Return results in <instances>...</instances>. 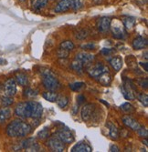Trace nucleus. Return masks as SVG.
I'll use <instances>...</instances> for the list:
<instances>
[{
    "mask_svg": "<svg viewBox=\"0 0 148 152\" xmlns=\"http://www.w3.org/2000/svg\"><path fill=\"white\" fill-rule=\"evenodd\" d=\"M12 116V111L10 107H4L0 108V124H3L6 121H7Z\"/></svg>",
    "mask_w": 148,
    "mask_h": 152,
    "instance_id": "dca6fc26",
    "label": "nucleus"
},
{
    "mask_svg": "<svg viewBox=\"0 0 148 152\" xmlns=\"http://www.w3.org/2000/svg\"><path fill=\"white\" fill-rule=\"evenodd\" d=\"M18 1H20V2H24V1H26V0H18Z\"/></svg>",
    "mask_w": 148,
    "mask_h": 152,
    "instance_id": "09e8293b",
    "label": "nucleus"
},
{
    "mask_svg": "<svg viewBox=\"0 0 148 152\" xmlns=\"http://www.w3.org/2000/svg\"><path fill=\"white\" fill-rule=\"evenodd\" d=\"M134 89L135 88L133 87V84L129 80H127L124 84L121 87V90H122L124 96L128 100H133V99H134V98H135V96H134V94L133 92Z\"/></svg>",
    "mask_w": 148,
    "mask_h": 152,
    "instance_id": "423d86ee",
    "label": "nucleus"
},
{
    "mask_svg": "<svg viewBox=\"0 0 148 152\" xmlns=\"http://www.w3.org/2000/svg\"><path fill=\"white\" fill-rule=\"evenodd\" d=\"M84 100H85V96H84L83 95H79V96H78L77 101H78V103H79V104L83 103V102H84Z\"/></svg>",
    "mask_w": 148,
    "mask_h": 152,
    "instance_id": "37998d69",
    "label": "nucleus"
},
{
    "mask_svg": "<svg viewBox=\"0 0 148 152\" xmlns=\"http://www.w3.org/2000/svg\"><path fill=\"white\" fill-rule=\"evenodd\" d=\"M112 33L113 37L116 39H124L127 36L125 29L123 26H114L112 27Z\"/></svg>",
    "mask_w": 148,
    "mask_h": 152,
    "instance_id": "ddd939ff",
    "label": "nucleus"
},
{
    "mask_svg": "<svg viewBox=\"0 0 148 152\" xmlns=\"http://www.w3.org/2000/svg\"><path fill=\"white\" fill-rule=\"evenodd\" d=\"M57 137L59 139L66 144H70L74 141V136L69 129H60V131L57 132Z\"/></svg>",
    "mask_w": 148,
    "mask_h": 152,
    "instance_id": "1a4fd4ad",
    "label": "nucleus"
},
{
    "mask_svg": "<svg viewBox=\"0 0 148 152\" xmlns=\"http://www.w3.org/2000/svg\"><path fill=\"white\" fill-rule=\"evenodd\" d=\"M32 131V127L29 123L20 119L11 121L6 129V133L9 137H24L29 136Z\"/></svg>",
    "mask_w": 148,
    "mask_h": 152,
    "instance_id": "f03ea898",
    "label": "nucleus"
},
{
    "mask_svg": "<svg viewBox=\"0 0 148 152\" xmlns=\"http://www.w3.org/2000/svg\"><path fill=\"white\" fill-rule=\"evenodd\" d=\"M49 129L48 128H44L38 133V137L39 140H46L47 137H49Z\"/></svg>",
    "mask_w": 148,
    "mask_h": 152,
    "instance_id": "2f4dec72",
    "label": "nucleus"
},
{
    "mask_svg": "<svg viewBox=\"0 0 148 152\" xmlns=\"http://www.w3.org/2000/svg\"><path fill=\"white\" fill-rule=\"evenodd\" d=\"M109 63L115 71H119L123 66V59L121 57H113Z\"/></svg>",
    "mask_w": 148,
    "mask_h": 152,
    "instance_id": "aec40b11",
    "label": "nucleus"
},
{
    "mask_svg": "<svg viewBox=\"0 0 148 152\" xmlns=\"http://www.w3.org/2000/svg\"><path fill=\"white\" fill-rule=\"evenodd\" d=\"M84 86H85V84L83 82H74V83H71V84L69 85L70 88L72 91H80Z\"/></svg>",
    "mask_w": 148,
    "mask_h": 152,
    "instance_id": "cd10ccee",
    "label": "nucleus"
},
{
    "mask_svg": "<svg viewBox=\"0 0 148 152\" xmlns=\"http://www.w3.org/2000/svg\"><path fill=\"white\" fill-rule=\"evenodd\" d=\"M122 21H123V24L125 26L126 29H132L136 23V19L132 17H124L122 19Z\"/></svg>",
    "mask_w": 148,
    "mask_h": 152,
    "instance_id": "4be33fe9",
    "label": "nucleus"
},
{
    "mask_svg": "<svg viewBox=\"0 0 148 152\" xmlns=\"http://www.w3.org/2000/svg\"><path fill=\"white\" fill-rule=\"evenodd\" d=\"M110 151H112V152H119L120 151V148L117 147L116 145H112L110 147Z\"/></svg>",
    "mask_w": 148,
    "mask_h": 152,
    "instance_id": "c03bdc74",
    "label": "nucleus"
},
{
    "mask_svg": "<svg viewBox=\"0 0 148 152\" xmlns=\"http://www.w3.org/2000/svg\"><path fill=\"white\" fill-rule=\"evenodd\" d=\"M14 102V99H13V96H5L1 99V104L3 107H9L13 104Z\"/></svg>",
    "mask_w": 148,
    "mask_h": 152,
    "instance_id": "c756f323",
    "label": "nucleus"
},
{
    "mask_svg": "<svg viewBox=\"0 0 148 152\" xmlns=\"http://www.w3.org/2000/svg\"><path fill=\"white\" fill-rule=\"evenodd\" d=\"M97 80L101 83L102 86H109L112 82V75L110 74L109 71L103 72L102 75L99 76Z\"/></svg>",
    "mask_w": 148,
    "mask_h": 152,
    "instance_id": "6ab92c4d",
    "label": "nucleus"
},
{
    "mask_svg": "<svg viewBox=\"0 0 148 152\" xmlns=\"http://www.w3.org/2000/svg\"><path fill=\"white\" fill-rule=\"evenodd\" d=\"M121 108H122L124 112H127V113L134 111V107H133V105L130 104V103H127V102L121 105Z\"/></svg>",
    "mask_w": 148,
    "mask_h": 152,
    "instance_id": "72a5a7b5",
    "label": "nucleus"
},
{
    "mask_svg": "<svg viewBox=\"0 0 148 152\" xmlns=\"http://www.w3.org/2000/svg\"><path fill=\"white\" fill-rule=\"evenodd\" d=\"M15 115L20 118H39L43 113V107L37 101L21 102L15 107Z\"/></svg>",
    "mask_w": 148,
    "mask_h": 152,
    "instance_id": "f257e3e1",
    "label": "nucleus"
},
{
    "mask_svg": "<svg viewBox=\"0 0 148 152\" xmlns=\"http://www.w3.org/2000/svg\"><path fill=\"white\" fill-rule=\"evenodd\" d=\"M74 48H75L74 43L71 40H66V41H63V42L60 43V48H63L65 50L71 51V50H73Z\"/></svg>",
    "mask_w": 148,
    "mask_h": 152,
    "instance_id": "a878e982",
    "label": "nucleus"
},
{
    "mask_svg": "<svg viewBox=\"0 0 148 152\" xmlns=\"http://www.w3.org/2000/svg\"><path fill=\"white\" fill-rule=\"evenodd\" d=\"M140 65L143 66V68H144V71H146V72H147V70H148V63H147V62H144V63L141 62V63H140Z\"/></svg>",
    "mask_w": 148,
    "mask_h": 152,
    "instance_id": "a18cd8bd",
    "label": "nucleus"
},
{
    "mask_svg": "<svg viewBox=\"0 0 148 152\" xmlns=\"http://www.w3.org/2000/svg\"><path fill=\"white\" fill-rule=\"evenodd\" d=\"M94 58H95V57H94L93 55H91V54L82 52V53H78L76 55L75 59L76 60H79L80 62H82L84 64V63H90V62L93 61Z\"/></svg>",
    "mask_w": 148,
    "mask_h": 152,
    "instance_id": "2eb2a0df",
    "label": "nucleus"
},
{
    "mask_svg": "<svg viewBox=\"0 0 148 152\" xmlns=\"http://www.w3.org/2000/svg\"><path fill=\"white\" fill-rule=\"evenodd\" d=\"M137 132H138V135H139L140 137H144V139H146L147 136H148V131H147V129H146L145 128H144V127H140L139 129L137 130Z\"/></svg>",
    "mask_w": 148,
    "mask_h": 152,
    "instance_id": "e433bc0d",
    "label": "nucleus"
},
{
    "mask_svg": "<svg viewBox=\"0 0 148 152\" xmlns=\"http://www.w3.org/2000/svg\"><path fill=\"white\" fill-rule=\"evenodd\" d=\"M93 114H94V105L87 104L82 107L80 116H82V118L84 122H87L88 120H90V118L92 117Z\"/></svg>",
    "mask_w": 148,
    "mask_h": 152,
    "instance_id": "9b49d317",
    "label": "nucleus"
},
{
    "mask_svg": "<svg viewBox=\"0 0 148 152\" xmlns=\"http://www.w3.org/2000/svg\"><path fill=\"white\" fill-rule=\"evenodd\" d=\"M42 75V84L47 90L56 91L60 88V83L49 69H42L40 71Z\"/></svg>",
    "mask_w": 148,
    "mask_h": 152,
    "instance_id": "7ed1b4c3",
    "label": "nucleus"
},
{
    "mask_svg": "<svg viewBox=\"0 0 148 152\" xmlns=\"http://www.w3.org/2000/svg\"><path fill=\"white\" fill-rule=\"evenodd\" d=\"M123 122L127 128L131 129L133 131H137L139 129V128L141 127V125L136 119H134L133 118L127 116V115L123 117Z\"/></svg>",
    "mask_w": 148,
    "mask_h": 152,
    "instance_id": "9d476101",
    "label": "nucleus"
},
{
    "mask_svg": "<svg viewBox=\"0 0 148 152\" xmlns=\"http://www.w3.org/2000/svg\"><path fill=\"white\" fill-rule=\"evenodd\" d=\"M109 130H110L109 134H110V136H111L112 139H113V140H117V139H118V137H119L118 129H117L114 125H113V124H110V129H109Z\"/></svg>",
    "mask_w": 148,
    "mask_h": 152,
    "instance_id": "c85d7f7f",
    "label": "nucleus"
},
{
    "mask_svg": "<svg viewBox=\"0 0 148 152\" xmlns=\"http://www.w3.org/2000/svg\"><path fill=\"white\" fill-rule=\"evenodd\" d=\"M47 146L52 150L55 152H63L65 149L64 143L59 139L58 137H51L47 142Z\"/></svg>",
    "mask_w": 148,
    "mask_h": 152,
    "instance_id": "39448f33",
    "label": "nucleus"
},
{
    "mask_svg": "<svg viewBox=\"0 0 148 152\" xmlns=\"http://www.w3.org/2000/svg\"><path fill=\"white\" fill-rule=\"evenodd\" d=\"M113 52V50L111 49V48H103V49H102V51H101V53H102V55H104V56H109V55H111Z\"/></svg>",
    "mask_w": 148,
    "mask_h": 152,
    "instance_id": "a19ab883",
    "label": "nucleus"
},
{
    "mask_svg": "<svg viewBox=\"0 0 148 152\" xmlns=\"http://www.w3.org/2000/svg\"><path fill=\"white\" fill-rule=\"evenodd\" d=\"M82 48L83 49H89V50H91V49H94V48H95V45H94V44H86V45L82 46Z\"/></svg>",
    "mask_w": 148,
    "mask_h": 152,
    "instance_id": "79ce46f5",
    "label": "nucleus"
},
{
    "mask_svg": "<svg viewBox=\"0 0 148 152\" xmlns=\"http://www.w3.org/2000/svg\"><path fill=\"white\" fill-rule=\"evenodd\" d=\"M4 92L6 96H14L17 93V82L14 78L7 79L4 84Z\"/></svg>",
    "mask_w": 148,
    "mask_h": 152,
    "instance_id": "0eeeda50",
    "label": "nucleus"
},
{
    "mask_svg": "<svg viewBox=\"0 0 148 152\" xmlns=\"http://www.w3.org/2000/svg\"><path fill=\"white\" fill-rule=\"evenodd\" d=\"M56 102H57V104H58V106L60 107L63 108L69 104V99L67 98V96H58V99H57Z\"/></svg>",
    "mask_w": 148,
    "mask_h": 152,
    "instance_id": "bb28decb",
    "label": "nucleus"
},
{
    "mask_svg": "<svg viewBox=\"0 0 148 152\" xmlns=\"http://www.w3.org/2000/svg\"><path fill=\"white\" fill-rule=\"evenodd\" d=\"M139 84H140V86L142 87V88H144V89H146L147 88V85H148V79L145 77L144 79L143 78V79H141L140 81H139Z\"/></svg>",
    "mask_w": 148,
    "mask_h": 152,
    "instance_id": "ea45409f",
    "label": "nucleus"
},
{
    "mask_svg": "<svg viewBox=\"0 0 148 152\" xmlns=\"http://www.w3.org/2000/svg\"><path fill=\"white\" fill-rule=\"evenodd\" d=\"M84 1L85 0H72V9L74 11L80 10L84 5Z\"/></svg>",
    "mask_w": 148,
    "mask_h": 152,
    "instance_id": "7c9ffc66",
    "label": "nucleus"
},
{
    "mask_svg": "<svg viewBox=\"0 0 148 152\" xmlns=\"http://www.w3.org/2000/svg\"><path fill=\"white\" fill-rule=\"evenodd\" d=\"M71 152H91L92 151L91 148L85 142H80L76 144L71 150Z\"/></svg>",
    "mask_w": 148,
    "mask_h": 152,
    "instance_id": "a211bd4d",
    "label": "nucleus"
},
{
    "mask_svg": "<svg viewBox=\"0 0 148 152\" xmlns=\"http://www.w3.org/2000/svg\"><path fill=\"white\" fill-rule=\"evenodd\" d=\"M37 94H38V93H37L36 91H34L33 89H31V88H26V89L24 90V96H26V98H28V99L34 98V96H37Z\"/></svg>",
    "mask_w": 148,
    "mask_h": 152,
    "instance_id": "f704fd0d",
    "label": "nucleus"
},
{
    "mask_svg": "<svg viewBox=\"0 0 148 152\" xmlns=\"http://www.w3.org/2000/svg\"><path fill=\"white\" fill-rule=\"evenodd\" d=\"M106 71H109V68L107 66L103 65L102 62H98L87 68V72L89 76L95 79H97L100 75H102L103 72H106Z\"/></svg>",
    "mask_w": 148,
    "mask_h": 152,
    "instance_id": "20e7f679",
    "label": "nucleus"
},
{
    "mask_svg": "<svg viewBox=\"0 0 148 152\" xmlns=\"http://www.w3.org/2000/svg\"><path fill=\"white\" fill-rule=\"evenodd\" d=\"M137 99H138V100L144 107H147L148 106V96H147V94H145V93H140L137 96Z\"/></svg>",
    "mask_w": 148,
    "mask_h": 152,
    "instance_id": "473e14b6",
    "label": "nucleus"
},
{
    "mask_svg": "<svg viewBox=\"0 0 148 152\" xmlns=\"http://www.w3.org/2000/svg\"><path fill=\"white\" fill-rule=\"evenodd\" d=\"M72 7V0H60L57 4L54 12L56 13H62L70 10Z\"/></svg>",
    "mask_w": 148,
    "mask_h": 152,
    "instance_id": "f8f14e48",
    "label": "nucleus"
},
{
    "mask_svg": "<svg viewBox=\"0 0 148 152\" xmlns=\"http://www.w3.org/2000/svg\"><path fill=\"white\" fill-rule=\"evenodd\" d=\"M48 2H49V0H34L32 6L36 11H39L43 9L48 5Z\"/></svg>",
    "mask_w": 148,
    "mask_h": 152,
    "instance_id": "b1692460",
    "label": "nucleus"
},
{
    "mask_svg": "<svg viewBox=\"0 0 148 152\" xmlns=\"http://www.w3.org/2000/svg\"><path fill=\"white\" fill-rule=\"evenodd\" d=\"M22 147L28 151H38L39 150L38 145L32 139H29V140H25L22 143Z\"/></svg>",
    "mask_w": 148,
    "mask_h": 152,
    "instance_id": "f3484780",
    "label": "nucleus"
},
{
    "mask_svg": "<svg viewBox=\"0 0 148 152\" xmlns=\"http://www.w3.org/2000/svg\"><path fill=\"white\" fill-rule=\"evenodd\" d=\"M133 48L134 49H144L147 47L148 45V41L145 37H137L136 38H134L133 41Z\"/></svg>",
    "mask_w": 148,
    "mask_h": 152,
    "instance_id": "4468645a",
    "label": "nucleus"
},
{
    "mask_svg": "<svg viewBox=\"0 0 148 152\" xmlns=\"http://www.w3.org/2000/svg\"><path fill=\"white\" fill-rule=\"evenodd\" d=\"M57 53H58V56L60 58H67V57L69 56V51L68 50H65L63 48H60Z\"/></svg>",
    "mask_w": 148,
    "mask_h": 152,
    "instance_id": "58836bf2",
    "label": "nucleus"
},
{
    "mask_svg": "<svg viewBox=\"0 0 148 152\" xmlns=\"http://www.w3.org/2000/svg\"><path fill=\"white\" fill-rule=\"evenodd\" d=\"M42 96L48 101L49 102H56L57 99H58V94L54 91H46L42 94Z\"/></svg>",
    "mask_w": 148,
    "mask_h": 152,
    "instance_id": "5701e85b",
    "label": "nucleus"
},
{
    "mask_svg": "<svg viewBox=\"0 0 148 152\" xmlns=\"http://www.w3.org/2000/svg\"><path fill=\"white\" fill-rule=\"evenodd\" d=\"M88 36V32L85 30V29H82V30H80L77 34H76V37L78 39H84L85 37H87Z\"/></svg>",
    "mask_w": 148,
    "mask_h": 152,
    "instance_id": "4c0bfd02",
    "label": "nucleus"
},
{
    "mask_svg": "<svg viewBox=\"0 0 148 152\" xmlns=\"http://www.w3.org/2000/svg\"><path fill=\"white\" fill-rule=\"evenodd\" d=\"M16 82L17 84L20 85V86H27L29 84V78H28V76L24 73H18L17 76H16Z\"/></svg>",
    "mask_w": 148,
    "mask_h": 152,
    "instance_id": "412c9836",
    "label": "nucleus"
},
{
    "mask_svg": "<svg viewBox=\"0 0 148 152\" xmlns=\"http://www.w3.org/2000/svg\"><path fill=\"white\" fill-rule=\"evenodd\" d=\"M111 23H112V19L110 18L102 17L97 20L96 26H97V28L100 32L105 33L111 28Z\"/></svg>",
    "mask_w": 148,
    "mask_h": 152,
    "instance_id": "6e6552de",
    "label": "nucleus"
},
{
    "mask_svg": "<svg viewBox=\"0 0 148 152\" xmlns=\"http://www.w3.org/2000/svg\"><path fill=\"white\" fill-rule=\"evenodd\" d=\"M71 68L75 72H77L79 74H82L83 71V63L75 59L71 64Z\"/></svg>",
    "mask_w": 148,
    "mask_h": 152,
    "instance_id": "393cba45",
    "label": "nucleus"
},
{
    "mask_svg": "<svg viewBox=\"0 0 148 152\" xmlns=\"http://www.w3.org/2000/svg\"><path fill=\"white\" fill-rule=\"evenodd\" d=\"M143 143H144V145H145V146H147V145H148V144H147V141H146V140H145V139H144V140H143Z\"/></svg>",
    "mask_w": 148,
    "mask_h": 152,
    "instance_id": "de8ad7c7",
    "label": "nucleus"
},
{
    "mask_svg": "<svg viewBox=\"0 0 148 152\" xmlns=\"http://www.w3.org/2000/svg\"><path fill=\"white\" fill-rule=\"evenodd\" d=\"M132 59H133V56H132V55H131V56H129V57H127V58H126V61H127V65H128V66H130V67H132V68L136 67V66H137L136 59L134 58V59H133V61H132Z\"/></svg>",
    "mask_w": 148,
    "mask_h": 152,
    "instance_id": "c9c22d12",
    "label": "nucleus"
},
{
    "mask_svg": "<svg viewBox=\"0 0 148 152\" xmlns=\"http://www.w3.org/2000/svg\"><path fill=\"white\" fill-rule=\"evenodd\" d=\"M92 1L95 5H99V4H101L102 2V0H92Z\"/></svg>",
    "mask_w": 148,
    "mask_h": 152,
    "instance_id": "49530a36",
    "label": "nucleus"
}]
</instances>
